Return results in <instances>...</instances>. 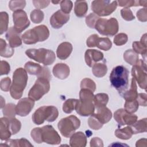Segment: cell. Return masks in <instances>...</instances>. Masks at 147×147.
<instances>
[{
  "mask_svg": "<svg viewBox=\"0 0 147 147\" xmlns=\"http://www.w3.org/2000/svg\"><path fill=\"white\" fill-rule=\"evenodd\" d=\"M11 134H12L9 126V118L7 117L1 118L0 125L1 140H7L10 137Z\"/></svg>",
  "mask_w": 147,
  "mask_h": 147,
  "instance_id": "cell-24",
  "label": "cell"
},
{
  "mask_svg": "<svg viewBox=\"0 0 147 147\" xmlns=\"http://www.w3.org/2000/svg\"><path fill=\"white\" fill-rule=\"evenodd\" d=\"M9 118V126L11 133L12 134H16L18 133L21 127V123L20 121L15 118Z\"/></svg>",
  "mask_w": 147,
  "mask_h": 147,
  "instance_id": "cell-37",
  "label": "cell"
},
{
  "mask_svg": "<svg viewBox=\"0 0 147 147\" xmlns=\"http://www.w3.org/2000/svg\"><path fill=\"white\" fill-rule=\"evenodd\" d=\"M146 63L141 59H140L138 63L131 68V75L137 80L141 88H146Z\"/></svg>",
  "mask_w": 147,
  "mask_h": 147,
  "instance_id": "cell-12",
  "label": "cell"
},
{
  "mask_svg": "<svg viewBox=\"0 0 147 147\" xmlns=\"http://www.w3.org/2000/svg\"><path fill=\"white\" fill-rule=\"evenodd\" d=\"M26 55L30 59H32L38 63H42L45 65H49L53 63L56 59L54 52L52 50L45 48L29 49L25 52Z\"/></svg>",
  "mask_w": 147,
  "mask_h": 147,
  "instance_id": "cell-7",
  "label": "cell"
},
{
  "mask_svg": "<svg viewBox=\"0 0 147 147\" xmlns=\"http://www.w3.org/2000/svg\"><path fill=\"white\" fill-rule=\"evenodd\" d=\"M99 18V16L96 14L94 13H90L86 18V22L87 25L90 28H95L96 22Z\"/></svg>",
  "mask_w": 147,
  "mask_h": 147,
  "instance_id": "cell-47",
  "label": "cell"
},
{
  "mask_svg": "<svg viewBox=\"0 0 147 147\" xmlns=\"http://www.w3.org/2000/svg\"><path fill=\"white\" fill-rule=\"evenodd\" d=\"M10 67L9 63L6 61L2 60L1 61V65H0V74L1 75H4V74H8V73L10 72Z\"/></svg>",
  "mask_w": 147,
  "mask_h": 147,
  "instance_id": "cell-51",
  "label": "cell"
},
{
  "mask_svg": "<svg viewBox=\"0 0 147 147\" xmlns=\"http://www.w3.org/2000/svg\"><path fill=\"white\" fill-rule=\"evenodd\" d=\"M10 84H11V80L9 78L6 77L2 79L0 82L1 89L4 91H8L10 88Z\"/></svg>",
  "mask_w": 147,
  "mask_h": 147,
  "instance_id": "cell-50",
  "label": "cell"
},
{
  "mask_svg": "<svg viewBox=\"0 0 147 147\" xmlns=\"http://www.w3.org/2000/svg\"><path fill=\"white\" fill-rule=\"evenodd\" d=\"M137 17L139 21L146 22L147 21V10L146 8L140 9L137 12Z\"/></svg>",
  "mask_w": 147,
  "mask_h": 147,
  "instance_id": "cell-52",
  "label": "cell"
},
{
  "mask_svg": "<svg viewBox=\"0 0 147 147\" xmlns=\"http://www.w3.org/2000/svg\"><path fill=\"white\" fill-rule=\"evenodd\" d=\"M52 72L58 79H64L69 76L70 69L66 64L57 63L53 67Z\"/></svg>",
  "mask_w": 147,
  "mask_h": 147,
  "instance_id": "cell-20",
  "label": "cell"
},
{
  "mask_svg": "<svg viewBox=\"0 0 147 147\" xmlns=\"http://www.w3.org/2000/svg\"><path fill=\"white\" fill-rule=\"evenodd\" d=\"M88 10L87 3L85 1H76L75 3L74 11L77 17H82Z\"/></svg>",
  "mask_w": 147,
  "mask_h": 147,
  "instance_id": "cell-26",
  "label": "cell"
},
{
  "mask_svg": "<svg viewBox=\"0 0 147 147\" xmlns=\"http://www.w3.org/2000/svg\"><path fill=\"white\" fill-rule=\"evenodd\" d=\"M6 146H33L29 141L25 138L19 140H9L6 141Z\"/></svg>",
  "mask_w": 147,
  "mask_h": 147,
  "instance_id": "cell-34",
  "label": "cell"
},
{
  "mask_svg": "<svg viewBox=\"0 0 147 147\" xmlns=\"http://www.w3.org/2000/svg\"><path fill=\"white\" fill-rule=\"evenodd\" d=\"M30 135L33 140L38 144L45 142L49 144L57 145L61 142L60 136L51 125L35 127L31 131Z\"/></svg>",
  "mask_w": 147,
  "mask_h": 147,
  "instance_id": "cell-1",
  "label": "cell"
},
{
  "mask_svg": "<svg viewBox=\"0 0 147 147\" xmlns=\"http://www.w3.org/2000/svg\"><path fill=\"white\" fill-rule=\"evenodd\" d=\"M6 40L12 48L20 47L22 44V38L20 33L18 32L14 27H10L6 34Z\"/></svg>",
  "mask_w": 147,
  "mask_h": 147,
  "instance_id": "cell-19",
  "label": "cell"
},
{
  "mask_svg": "<svg viewBox=\"0 0 147 147\" xmlns=\"http://www.w3.org/2000/svg\"><path fill=\"white\" fill-rule=\"evenodd\" d=\"M78 99H67L63 106V110L67 114L71 113L74 109H75L76 106L78 102Z\"/></svg>",
  "mask_w": 147,
  "mask_h": 147,
  "instance_id": "cell-35",
  "label": "cell"
},
{
  "mask_svg": "<svg viewBox=\"0 0 147 147\" xmlns=\"http://www.w3.org/2000/svg\"><path fill=\"white\" fill-rule=\"evenodd\" d=\"M69 20V14H65L61 10H57L50 18V24L55 29L61 28Z\"/></svg>",
  "mask_w": 147,
  "mask_h": 147,
  "instance_id": "cell-17",
  "label": "cell"
},
{
  "mask_svg": "<svg viewBox=\"0 0 147 147\" xmlns=\"http://www.w3.org/2000/svg\"><path fill=\"white\" fill-rule=\"evenodd\" d=\"M14 28L19 33H21L30 25L26 12L23 10L14 11L13 13Z\"/></svg>",
  "mask_w": 147,
  "mask_h": 147,
  "instance_id": "cell-13",
  "label": "cell"
},
{
  "mask_svg": "<svg viewBox=\"0 0 147 147\" xmlns=\"http://www.w3.org/2000/svg\"><path fill=\"white\" fill-rule=\"evenodd\" d=\"M109 101V96L105 93H99L94 95V104L96 109L106 106Z\"/></svg>",
  "mask_w": 147,
  "mask_h": 147,
  "instance_id": "cell-29",
  "label": "cell"
},
{
  "mask_svg": "<svg viewBox=\"0 0 147 147\" xmlns=\"http://www.w3.org/2000/svg\"><path fill=\"white\" fill-rule=\"evenodd\" d=\"M50 2V1H33V3L34 7L40 10L47 7Z\"/></svg>",
  "mask_w": 147,
  "mask_h": 147,
  "instance_id": "cell-53",
  "label": "cell"
},
{
  "mask_svg": "<svg viewBox=\"0 0 147 147\" xmlns=\"http://www.w3.org/2000/svg\"><path fill=\"white\" fill-rule=\"evenodd\" d=\"M49 79L44 77H38L34 84L28 93L29 98L36 101L40 99L50 89Z\"/></svg>",
  "mask_w": 147,
  "mask_h": 147,
  "instance_id": "cell-9",
  "label": "cell"
},
{
  "mask_svg": "<svg viewBox=\"0 0 147 147\" xmlns=\"http://www.w3.org/2000/svg\"><path fill=\"white\" fill-rule=\"evenodd\" d=\"M3 114L7 118H14L16 114V105L13 103H9L4 106L3 110Z\"/></svg>",
  "mask_w": 147,
  "mask_h": 147,
  "instance_id": "cell-39",
  "label": "cell"
},
{
  "mask_svg": "<svg viewBox=\"0 0 147 147\" xmlns=\"http://www.w3.org/2000/svg\"><path fill=\"white\" fill-rule=\"evenodd\" d=\"M59 112L53 106H44L39 107L32 115L33 122L36 125H41L45 121L53 122L57 118Z\"/></svg>",
  "mask_w": 147,
  "mask_h": 147,
  "instance_id": "cell-6",
  "label": "cell"
},
{
  "mask_svg": "<svg viewBox=\"0 0 147 147\" xmlns=\"http://www.w3.org/2000/svg\"><path fill=\"white\" fill-rule=\"evenodd\" d=\"M117 3L119 6L125 7L129 8L131 6H140V2L139 1H118Z\"/></svg>",
  "mask_w": 147,
  "mask_h": 147,
  "instance_id": "cell-48",
  "label": "cell"
},
{
  "mask_svg": "<svg viewBox=\"0 0 147 147\" xmlns=\"http://www.w3.org/2000/svg\"><path fill=\"white\" fill-rule=\"evenodd\" d=\"M28 82V75L25 69L18 68L13 75V83L10 88L11 97L15 99L21 98Z\"/></svg>",
  "mask_w": 147,
  "mask_h": 147,
  "instance_id": "cell-4",
  "label": "cell"
},
{
  "mask_svg": "<svg viewBox=\"0 0 147 147\" xmlns=\"http://www.w3.org/2000/svg\"><path fill=\"white\" fill-rule=\"evenodd\" d=\"M128 40V37L125 33H119L114 38V43L118 46L125 44Z\"/></svg>",
  "mask_w": 147,
  "mask_h": 147,
  "instance_id": "cell-44",
  "label": "cell"
},
{
  "mask_svg": "<svg viewBox=\"0 0 147 147\" xmlns=\"http://www.w3.org/2000/svg\"><path fill=\"white\" fill-rule=\"evenodd\" d=\"M92 115L103 125L108 122L112 117L111 111L106 106L97 109V113Z\"/></svg>",
  "mask_w": 147,
  "mask_h": 147,
  "instance_id": "cell-22",
  "label": "cell"
},
{
  "mask_svg": "<svg viewBox=\"0 0 147 147\" xmlns=\"http://www.w3.org/2000/svg\"><path fill=\"white\" fill-rule=\"evenodd\" d=\"M132 47L133 51L137 54L145 56L146 54V45L142 44L140 41H134L133 42Z\"/></svg>",
  "mask_w": 147,
  "mask_h": 147,
  "instance_id": "cell-41",
  "label": "cell"
},
{
  "mask_svg": "<svg viewBox=\"0 0 147 147\" xmlns=\"http://www.w3.org/2000/svg\"><path fill=\"white\" fill-rule=\"evenodd\" d=\"M124 60L132 65L137 64L139 61L138 55L132 49H128L123 54Z\"/></svg>",
  "mask_w": 147,
  "mask_h": 147,
  "instance_id": "cell-30",
  "label": "cell"
},
{
  "mask_svg": "<svg viewBox=\"0 0 147 147\" xmlns=\"http://www.w3.org/2000/svg\"><path fill=\"white\" fill-rule=\"evenodd\" d=\"M129 71L122 65L114 67L110 75L111 85L122 95L129 86Z\"/></svg>",
  "mask_w": 147,
  "mask_h": 147,
  "instance_id": "cell-2",
  "label": "cell"
},
{
  "mask_svg": "<svg viewBox=\"0 0 147 147\" xmlns=\"http://www.w3.org/2000/svg\"><path fill=\"white\" fill-rule=\"evenodd\" d=\"M133 134L131 127L127 126L122 129H118L115 131V135L122 140H129Z\"/></svg>",
  "mask_w": 147,
  "mask_h": 147,
  "instance_id": "cell-32",
  "label": "cell"
},
{
  "mask_svg": "<svg viewBox=\"0 0 147 147\" xmlns=\"http://www.w3.org/2000/svg\"><path fill=\"white\" fill-rule=\"evenodd\" d=\"M80 125V120L75 115H69L62 118L58 122V129L65 137L71 136Z\"/></svg>",
  "mask_w": 147,
  "mask_h": 147,
  "instance_id": "cell-8",
  "label": "cell"
},
{
  "mask_svg": "<svg viewBox=\"0 0 147 147\" xmlns=\"http://www.w3.org/2000/svg\"><path fill=\"white\" fill-rule=\"evenodd\" d=\"M84 58L87 65L92 67L94 64L103 59V54L95 49H88L85 52Z\"/></svg>",
  "mask_w": 147,
  "mask_h": 147,
  "instance_id": "cell-18",
  "label": "cell"
},
{
  "mask_svg": "<svg viewBox=\"0 0 147 147\" xmlns=\"http://www.w3.org/2000/svg\"><path fill=\"white\" fill-rule=\"evenodd\" d=\"M49 36L48 28L44 25H39L29 29L22 35V41L26 44H34L37 42L46 40Z\"/></svg>",
  "mask_w": 147,
  "mask_h": 147,
  "instance_id": "cell-5",
  "label": "cell"
},
{
  "mask_svg": "<svg viewBox=\"0 0 147 147\" xmlns=\"http://www.w3.org/2000/svg\"><path fill=\"white\" fill-rule=\"evenodd\" d=\"M72 51V45L68 42L61 43L57 47L56 55L59 59L65 60L67 59Z\"/></svg>",
  "mask_w": 147,
  "mask_h": 147,
  "instance_id": "cell-21",
  "label": "cell"
},
{
  "mask_svg": "<svg viewBox=\"0 0 147 147\" xmlns=\"http://www.w3.org/2000/svg\"><path fill=\"white\" fill-rule=\"evenodd\" d=\"M92 71L95 76L98 78H102L106 74L107 68L105 64L95 63L92 66Z\"/></svg>",
  "mask_w": 147,
  "mask_h": 147,
  "instance_id": "cell-33",
  "label": "cell"
},
{
  "mask_svg": "<svg viewBox=\"0 0 147 147\" xmlns=\"http://www.w3.org/2000/svg\"><path fill=\"white\" fill-rule=\"evenodd\" d=\"M121 14L122 17L126 21H131L135 18V17L133 16L132 11L129 8L125 7L121 10Z\"/></svg>",
  "mask_w": 147,
  "mask_h": 147,
  "instance_id": "cell-49",
  "label": "cell"
},
{
  "mask_svg": "<svg viewBox=\"0 0 147 147\" xmlns=\"http://www.w3.org/2000/svg\"><path fill=\"white\" fill-rule=\"evenodd\" d=\"M88 123L89 126L94 130H99L100 129L103 124L101 123L94 115H91V116L88 118Z\"/></svg>",
  "mask_w": 147,
  "mask_h": 147,
  "instance_id": "cell-46",
  "label": "cell"
},
{
  "mask_svg": "<svg viewBox=\"0 0 147 147\" xmlns=\"http://www.w3.org/2000/svg\"><path fill=\"white\" fill-rule=\"evenodd\" d=\"M34 105V100L29 98H22L16 106V114L21 117H25L30 113Z\"/></svg>",
  "mask_w": 147,
  "mask_h": 147,
  "instance_id": "cell-16",
  "label": "cell"
},
{
  "mask_svg": "<svg viewBox=\"0 0 147 147\" xmlns=\"http://www.w3.org/2000/svg\"><path fill=\"white\" fill-rule=\"evenodd\" d=\"M25 69L30 75H39L42 71L43 67L40 64L34 63L32 61H28L25 64Z\"/></svg>",
  "mask_w": 147,
  "mask_h": 147,
  "instance_id": "cell-27",
  "label": "cell"
},
{
  "mask_svg": "<svg viewBox=\"0 0 147 147\" xmlns=\"http://www.w3.org/2000/svg\"><path fill=\"white\" fill-rule=\"evenodd\" d=\"M70 145L71 146H85L87 143V138L85 134L81 132L78 131L74 133L70 138Z\"/></svg>",
  "mask_w": 147,
  "mask_h": 147,
  "instance_id": "cell-23",
  "label": "cell"
},
{
  "mask_svg": "<svg viewBox=\"0 0 147 147\" xmlns=\"http://www.w3.org/2000/svg\"><path fill=\"white\" fill-rule=\"evenodd\" d=\"M126 101H131L136 100L138 96V92L137 89V84L136 80L133 78L131 79V86L129 90H126L121 95Z\"/></svg>",
  "mask_w": 147,
  "mask_h": 147,
  "instance_id": "cell-25",
  "label": "cell"
},
{
  "mask_svg": "<svg viewBox=\"0 0 147 147\" xmlns=\"http://www.w3.org/2000/svg\"><path fill=\"white\" fill-rule=\"evenodd\" d=\"M137 102L140 105L143 106H146V94L140 93L138 94Z\"/></svg>",
  "mask_w": 147,
  "mask_h": 147,
  "instance_id": "cell-54",
  "label": "cell"
},
{
  "mask_svg": "<svg viewBox=\"0 0 147 147\" xmlns=\"http://www.w3.org/2000/svg\"><path fill=\"white\" fill-rule=\"evenodd\" d=\"M117 5V1H115L97 0L92 2L91 9L97 16H107L115 10Z\"/></svg>",
  "mask_w": 147,
  "mask_h": 147,
  "instance_id": "cell-11",
  "label": "cell"
},
{
  "mask_svg": "<svg viewBox=\"0 0 147 147\" xmlns=\"http://www.w3.org/2000/svg\"><path fill=\"white\" fill-rule=\"evenodd\" d=\"M60 3L61 10L65 14H69V13L71 12L73 6V3L72 1H67V0L61 1Z\"/></svg>",
  "mask_w": 147,
  "mask_h": 147,
  "instance_id": "cell-45",
  "label": "cell"
},
{
  "mask_svg": "<svg viewBox=\"0 0 147 147\" xmlns=\"http://www.w3.org/2000/svg\"><path fill=\"white\" fill-rule=\"evenodd\" d=\"M13 48L7 45L6 41L2 38L0 39V55L2 57H10L14 53Z\"/></svg>",
  "mask_w": 147,
  "mask_h": 147,
  "instance_id": "cell-28",
  "label": "cell"
},
{
  "mask_svg": "<svg viewBox=\"0 0 147 147\" xmlns=\"http://www.w3.org/2000/svg\"><path fill=\"white\" fill-rule=\"evenodd\" d=\"M30 19L34 24L40 23L44 19V13L39 9H34L30 13Z\"/></svg>",
  "mask_w": 147,
  "mask_h": 147,
  "instance_id": "cell-38",
  "label": "cell"
},
{
  "mask_svg": "<svg viewBox=\"0 0 147 147\" xmlns=\"http://www.w3.org/2000/svg\"><path fill=\"white\" fill-rule=\"evenodd\" d=\"M133 134H137L146 131V118L141 119L130 125Z\"/></svg>",
  "mask_w": 147,
  "mask_h": 147,
  "instance_id": "cell-31",
  "label": "cell"
},
{
  "mask_svg": "<svg viewBox=\"0 0 147 147\" xmlns=\"http://www.w3.org/2000/svg\"><path fill=\"white\" fill-rule=\"evenodd\" d=\"M95 28L102 35L113 36L118 31V22L114 18L109 20L99 18L96 22Z\"/></svg>",
  "mask_w": 147,
  "mask_h": 147,
  "instance_id": "cell-10",
  "label": "cell"
},
{
  "mask_svg": "<svg viewBox=\"0 0 147 147\" xmlns=\"http://www.w3.org/2000/svg\"><path fill=\"white\" fill-rule=\"evenodd\" d=\"M80 99L78 100L75 107L76 113L81 116H88L92 115L95 110L93 103L94 95L93 92L87 89H81L79 92Z\"/></svg>",
  "mask_w": 147,
  "mask_h": 147,
  "instance_id": "cell-3",
  "label": "cell"
},
{
  "mask_svg": "<svg viewBox=\"0 0 147 147\" xmlns=\"http://www.w3.org/2000/svg\"><path fill=\"white\" fill-rule=\"evenodd\" d=\"M86 44L88 47H96L104 51L109 50L112 46L111 41L108 37L100 38L96 34L91 35L87 38Z\"/></svg>",
  "mask_w": 147,
  "mask_h": 147,
  "instance_id": "cell-14",
  "label": "cell"
},
{
  "mask_svg": "<svg viewBox=\"0 0 147 147\" xmlns=\"http://www.w3.org/2000/svg\"><path fill=\"white\" fill-rule=\"evenodd\" d=\"M60 1H52V2L53 3H54V4H57V3H60Z\"/></svg>",
  "mask_w": 147,
  "mask_h": 147,
  "instance_id": "cell-55",
  "label": "cell"
},
{
  "mask_svg": "<svg viewBox=\"0 0 147 147\" xmlns=\"http://www.w3.org/2000/svg\"><path fill=\"white\" fill-rule=\"evenodd\" d=\"M80 88L81 89L85 88L89 90L94 92L96 88V85L95 82L89 78H84L81 82Z\"/></svg>",
  "mask_w": 147,
  "mask_h": 147,
  "instance_id": "cell-40",
  "label": "cell"
},
{
  "mask_svg": "<svg viewBox=\"0 0 147 147\" xmlns=\"http://www.w3.org/2000/svg\"><path fill=\"white\" fill-rule=\"evenodd\" d=\"M138 105L139 104L136 100L126 101L124 105L125 110L129 113H134L138 110Z\"/></svg>",
  "mask_w": 147,
  "mask_h": 147,
  "instance_id": "cell-42",
  "label": "cell"
},
{
  "mask_svg": "<svg viewBox=\"0 0 147 147\" xmlns=\"http://www.w3.org/2000/svg\"><path fill=\"white\" fill-rule=\"evenodd\" d=\"M114 118L121 125H131L135 123L137 119V117L136 115L129 113L122 109H119L114 113Z\"/></svg>",
  "mask_w": 147,
  "mask_h": 147,
  "instance_id": "cell-15",
  "label": "cell"
},
{
  "mask_svg": "<svg viewBox=\"0 0 147 147\" xmlns=\"http://www.w3.org/2000/svg\"><path fill=\"white\" fill-rule=\"evenodd\" d=\"M26 5L25 1H10L9 3V7L12 11L22 10Z\"/></svg>",
  "mask_w": 147,
  "mask_h": 147,
  "instance_id": "cell-43",
  "label": "cell"
},
{
  "mask_svg": "<svg viewBox=\"0 0 147 147\" xmlns=\"http://www.w3.org/2000/svg\"><path fill=\"white\" fill-rule=\"evenodd\" d=\"M9 16L6 12L0 13V34H2L7 29Z\"/></svg>",
  "mask_w": 147,
  "mask_h": 147,
  "instance_id": "cell-36",
  "label": "cell"
}]
</instances>
